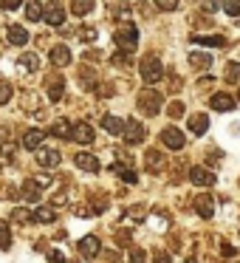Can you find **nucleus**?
Returning a JSON list of instances; mask_svg holds the SVG:
<instances>
[{
    "label": "nucleus",
    "instance_id": "obj_1",
    "mask_svg": "<svg viewBox=\"0 0 240 263\" xmlns=\"http://www.w3.org/2000/svg\"><path fill=\"white\" fill-rule=\"evenodd\" d=\"M113 40H116V46H119L122 51H133V48H136V43H138V29L133 23H125V26H119V29H116Z\"/></svg>",
    "mask_w": 240,
    "mask_h": 263
},
{
    "label": "nucleus",
    "instance_id": "obj_2",
    "mask_svg": "<svg viewBox=\"0 0 240 263\" xmlns=\"http://www.w3.org/2000/svg\"><path fill=\"white\" fill-rule=\"evenodd\" d=\"M138 110L147 116H158L161 110V93L153 91V88H144L142 93H138Z\"/></svg>",
    "mask_w": 240,
    "mask_h": 263
},
{
    "label": "nucleus",
    "instance_id": "obj_3",
    "mask_svg": "<svg viewBox=\"0 0 240 263\" xmlns=\"http://www.w3.org/2000/svg\"><path fill=\"white\" fill-rule=\"evenodd\" d=\"M164 77V65H161L158 57H144L142 60V80L147 85H155V82Z\"/></svg>",
    "mask_w": 240,
    "mask_h": 263
},
{
    "label": "nucleus",
    "instance_id": "obj_4",
    "mask_svg": "<svg viewBox=\"0 0 240 263\" xmlns=\"http://www.w3.org/2000/svg\"><path fill=\"white\" fill-rule=\"evenodd\" d=\"M119 136H125L127 144H142L144 142V125H142V122H136V119H125Z\"/></svg>",
    "mask_w": 240,
    "mask_h": 263
},
{
    "label": "nucleus",
    "instance_id": "obj_5",
    "mask_svg": "<svg viewBox=\"0 0 240 263\" xmlns=\"http://www.w3.org/2000/svg\"><path fill=\"white\" fill-rule=\"evenodd\" d=\"M43 20H46L48 26H54V29H59V26L65 23V9L59 6V0L46 3V9H43Z\"/></svg>",
    "mask_w": 240,
    "mask_h": 263
},
{
    "label": "nucleus",
    "instance_id": "obj_6",
    "mask_svg": "<svg viewBox=\"0 0 240 263\" xmlns=\"http://www.w3.org/2000/svg\"><path fill=\"white\" fill-rule=\"evenodd\" d=\"M37 164L40 167H46V170H51V167H57L59 161H63V156H59V150H54V147H37Z\"/></svg>",
    "mask_w": 240,
    "mask_h": 263
},
{
    "label": "nucleus",
    "instance_id": "obj_7",
    "mask_svg": "<svg viewBox=\"0 0 240 263\" xmlns=\"http://www.w3.org/2000/svg\"><path fill=\"white\" fill-rule=\"evenodd\" d=\"M189 181H192L195 187H212L217 178L209 167H192V170H189Z\"/></svg>",
    "mask_w": 240,
    "mask_h": 263
},
{
    "label": "nucleus",
    "instance_id": "obj_8",
    "mask_svg": "<svg viewBox=\"0 0 240 263\" xmlns=\"http://www.w3.org/2000/svg\"><path fill=\"white\" fill-rule=\"evenodd\" d=\"M68 139H74V142H79V144H91L96 136H93V127L88 125V122H76V125H71Z\"/></svg>",
    "mask_w": 240,
    "mask_h": 263
},
{
    "label": "nucleus",
    "instance_id": "obj_9",
    "mask_svg": "<svg viewBox=\"0 0 240 263\" xmlns=\"http://www.w3.org/2000/svg\"><path fill=\"white\" fill-rule=\"evenodd\" d=\"M99 249H102V243H99L96 235H85V238L79 240V255L85 257V260H91V257L99 255Z\"/></svg>",
    "mask_w": 240,
    "mask_h": 263
},
{
    "label": "nucleus",
    "instance_id": "obj_10",
    "mask_svg": "<svg viewBox=\"0 0 240 263\" xmlns=\"http://www.w3.org/2000/svg\"><path fill=\"white\" fill-rule=\"evenodd\" d=\"M161 142H164L170 150H181L184 144H187V139H184V133L178 130V127H167V130L161 133Z\"/></svg>",
    "mask_w": 240,
    "mask_h": 263
},
{
    "label": "nucleus",
    "instance_id": "obj_11",
    "mask_svg": "<svg viewBox=\"0 0 240 263\" xmlns=\"http://www.w3.org/2000/svg\"><path fill=\"white\" fill-rule=\"evenodd\" d=\"M48 60H51L54 68H65V65H71V48L68 46H54L51 54H48Z\"/></svg>",
    "mask_w": 240,
    "mask_h": 263
},
{
    "label": "nucleus",
    "instance_id": "obj_12",
    "mask_svg": "<svg viewBox=\"0 0 240 263\" xmlns=\"http://www.w3.org/2000/svg\"><path fill=\"white\" fill-rule=\"evenodd\" d=\"M209 105H212V110H221V114H229V110H234V97H229V93H212V99H209Z\"/></svg>",
    "mask_w": 240,
    "mask_h": 263
},
{
    "label": "nucleus",
    "instance_id": "obj_13",
    "mask_svg": "<svg viewBox=\"0 0 240 263\" xmlns=\"http://www.w3.org/2000/svg\"><path fill=\"white\" fill-rule=\"evenodd\" d=\"M74 164L85 173H99V159L93 153H76L74 156Z\"/></svg>",
    "mask_w": 240,
    "mask_h": 263
},
{
    "label": "nucleus",
    "instance_id": "obj_14",
    "mask_svg": "<svg viewBox=\"0 0 240 263\" xmlns=\"http://www.w3.org/2000/svg\"><path fill=\"white\" fill-rule=\"evenodd\" d=\"M43 139H46V133L37 130V127H29V130L23 133V147L26 150H37L43 144Z\"/></svg>",
    "mask_w": 240,
    "mask_h": 263
},
{
    "label": "nucleus",
    "instance_id": "obj_15",
    "mask_svg": "<svg viewBox=\"0 0 240 263\" xmlns=\"http://www.w3.org/2000/svg\"><path fill=\"white\" fill-rule=\"evenodd\" d=\"M189 130H192L195 136H204V133L209 130V116L206 114H192L189 116Z\"/></svg>",
    "mask_w": 240,
    "mask_h": 263
},
{
    "label": "nucleus",
    "instance_id": "obj_16",
    "mask_svg": "<svg viewBox=\"0 0 240 263\" xmlns=\"http://www.w3.org/2000/svg\"><path fill=\"white\" fill-rule=\"evenodd\" d=\"M195 212H198L201 218H212V212H215L212 195H198V198H195Z\"/></svg>",
    "mask_w": 240,
    "mask_h": 263
},
{
    "label": "nucleus",
    "instance_id": "obj_17",
    "mask_svg": "<svg viewBox=\"0 0 240 263\" xmlns=\"http://www.w3.org/2000/svg\"><path fill=\"white\" fill-rule=\"evenodd\" d=\"M6 37H9L12 46H26V43H29V31H26L23 26H9Z\"/></svg>",
    "mask_w": 240,
    "mask_h": 263
},
{
    "label": "nucleus",
    "instance_id": "obj_18",
    "mask_svg": "<svg viewBox=\"0 0 240 263\" xmlns=\"http://www.w3.org/2000/svg\"><path fill=\"white\" fill-rule=\"evenodd\" d=\"M63 91H65V80L63 77H51V80H48V99H51V102H59V99H63Z\"/></svg>",
    "mask_w": 240,
    "mask_h": 263
},
{
    "label": "nucleus",
    "instance_id": "obj_19",
    "mask_svg": "<svg viewBox=\"0 0 240 263\" xmlns=\"http://www.w3.org/2000/svg\"><path fill=\"white\" fill-rule=\"evenodd\" d=\"M54 218H57V212L51 206H37V210H31V221H37V223H51Z\"/></svg>",
    "mask_w": 240,
    "mask_h": 263
},
{
    "label": "nucleus",
    "instance_id": "obj_20",
    "mask_svg": "<svg viewBox=\"0 0 240 263\" xmlns=\"http://www.w3.org/2000/svg\"><path fill=\"white\" fill-rule=\"evenodd\" d=\"M122 125H125V122H122L119 116H113V114L102 116V127L110 133V136H119V133H122Z\"/></svg>",
    "mask_w": 240,
    "mask_h": 263
},
{
    "label": "nucleus",
    "instance_id": "obj_21",
    "mask_svg": "<svg viewBox=\"0 0 240 263\" xmlns=\"http://www.w3.org/2000/svg\"><path fill=\"white\" fill-rule=\"evenodd\" d=\"M189 63H192L195 68L206 71V68H212V54H206V51H192V54H189Z\"/></svg>",
    "mask_w": 240,
    "mask_h": 263
},
{
    "label": "nucleus",
    "instance_id": "obj_22",
    "mask_svg": "<svg viewBox=\"0 0 240 263\" xmlns=\"http://www.w3.org/2000/svg\"><path fill=\"white\" fill-rule=\"evenodd\" d=\"M23 198L29 201V204H40V187L34 184V178H29V181L23 184Z\"/></svg>",
    "mask_w": 240,
    "mask_h": 263
},
{
    "label": "nucleus",
    "instance_id": "obj_23",
    "mask_svg": "<svg viewBox=\"0 0 240 263\" xmlns=\"http://www.w3.org/2000/svg\"><path fill=\"white\" fill-rule=\"evenodd\" d=\"M71 12L76 17H85V14L93 12V0H71Z\"/></svg>",
    "mask_w": 240,
    "mask_h": 263
},
{
    "label": "nucleus",
    "instance_id": "obj_24",
    "mask_svg": "<svg viewBox=\"0 0 240 263\" xmlns=\"http://www.w3.org/2000/svg\"><path fill=\"white\" fill-rule=\"evenodd\" d=\"M113 173H116V176H119L125 184H136V181H138L136 170H130V167H125V164H113Z\"/></svg>",
    "mask_w": 240,
    "mask_h": 263
},
{
    "label": "nucleus",
    "instance_id": "obj_25",
    "mask_svg": "<svg viewBox=\"0 0 240 263\" xmlns=\"http://www.w3.org/2000/svg\"><path fill=\"white\" fill-rule=\"evenodd\" d=\"M17 63L23 65L26 71H37V68H40V57H37V54H31V51L20 54V60H17Z\"/></svg>",
    "mask_w": 240,
    "mask_h": 263
},
{
    "label": "nucleus",
    "instance_id": "obj_26",
    "mask_svg": "<svg viewBox=\"0 0 240 263\" xmlns=\"http://www.w3.org/2000/svg\"><path fill=\"white\" fill-rule=\"evenodd\" d=\"M26 17H29L31 23H37V20H43V6L37 3V0H29V3H26Z\"/></svg>",
    "mask_w": 240,
    "mask_h": 263
},
{
    "label": "nucleus",
    "instance_id": "obj_27",
    "mask_svg": "<svg viewBox=\"0 0 240 263\" xmlns=\"http://www.w3.org/2000/svg\"><path fill=\"white\" fill-rule=\"evenodd\" d=\"M144 159H147V170L150 173H158L161 170V159H164V156H161L158 150H147V156H144Z\"/></svg>",
    "mask_w": 240,
    "mask_h": 263
},
{
    "label": "nucleus",
    "instance_id": "obj_28",
    "mask_svg": "<svg viewBox=\"0 0 240 263\" xmlns=\"http://www.w3.org/2000/svg\"><path fill=\"white\" fill-rule=\"evenodd\" d=\"M51 133H54V136H59V139H68V136H71V125H68L65 119H57V122L51 125Z\"/></svg>",
    "mask_w": 240,
    "mask_h": 263
},
{
    "label": "nucleus",
    "instance_id": "obj_29",
    "mask_svg": "<svg viewBox=\"0 0 240 263\" xmlns=\"http://www.w3.org/2000/svg\"><path fill=\"white\" fill-rule=\"evenodd\" d=\"M12 221L14 223H31V210H26V206H14V210H12Z\"/></svg>",
    "mask_w": 240,
    "mask_h": 263
},
{
    "label": "nucleus",
    "instance_id": "obj_30",
    "mask_svg": "<svg viewBox=\"0 0 240 263\" xmlns=\"http://www.w3.org/2000/svg\"><path fill=\"white\" fill-rule=\"evenodd\" d=\"M223 77H226V82H240V63H226Z\"/></svg>",
    "mask_w": 240,
    "mask_h": 263
},
{
    "label": "nucleus",
    "instance_id": "obj_31",
    "mask_svg": "<svg viewBox=\"0 0 240 263\" xmlns=\"http://www.w3.org/2000/svg\"><path fill=\"white\" fill-rule=\"evenodd\" d=\"M192 43H198V46H226V40H223L221 34H215V37H192Z\"/></svg>",
    "mask_w": 240,
    "mask_h": 263
},
{
    "label": "nucleus",
    "instance_id": "obj_32",
    "mask_svg": "<svg viewBox=\"0 0 240 263\" xmlns=\"http://www.w3.org/2000/svg\"><path fill=\"white\" fill-rule=\"evenodd\" d=\"M9 246H12V229L0 223V249H9Z\"/></svg>",
    "mask_w": 240,
    "mask_h": 263
},
{
    "label": "nucleus",
    "instance_id": "obj_33",
    "mask_svg": "<svg viewBox=\"0 0 240 263\" xmlns=\"http://www.w3.org/2000/svg\"><path fill=\"white\" fill-rule=\"evenodd\" d=\"M6 102H12V82L0 80V105H6Z\"/></svg>",
    "mask_w": 240,
    "mask_h": 263
},
{
    "label": "nucleus",
    "instance_id": "obj_34",
    "mask_svg": "<svg viewBox=\"0 0 240 263\" xmlns=\"http://www.w3.org/2000/svg\"><path fill=\"white\" fill-rule=\"evenodd\" d=\"M221 9H226V14L237 17L240 14V0H221Z\"/></svg>",
    "mask_w": 240,
    "mask_h": 263
},
{
    "label": "nucleus",
    "instance_id": "obj_35",
    "mask_svg": "<svg viewBox=\"0 0 240 263\" xmlns=\"http://www.w3.org/2000/svg\"><path fill=\"white\" fill-rule=\"evenodd\" d=\"M79 82L85 88H93V82H96V74H93L91 68H82V74H79Z\"/></svg>",
    "mask_w": 240,
    "mask_h": 263
},
{
    "label": "nucleus",
    "instance_id": "obj_36",
    "mask_svg": "<svg viewBox=\"0 0 240 263\" xmlns=\"http://www.w3.org/2000/svg\"><path fill=\"white\" fill-rule=\"evenodd\" d=\"M155 9H161V12H175L178 9V0H153Z\"/></svg>",
    "mask_w": 240,
    "mask_h": 263
},
{
    "label": "nucleus",
    "instance_id": "obj_37",
    "mask_svg": "<svg viewBox=\"0 0 240 263\" xmlns=\"http://www.w3.org/2000/svg\"><path fill=\"white\" fill-rule=\"evenodd\" d=\"M201 9H204L206 14H215L217 9H221V0H201Z\"/></svg>",
    "mask_w": 240,
    "mask_h": 263
},
{
    "label": "nucleus",
    "instance_id": "obj_38",
    "mask_svg": "<svg viewBox=\"0 0 240 263\" xmlns=\"http://www.w3.org/2000/svg\"><path fill=\"white\" fill-rule=\"evenodd\" d=\"M12 161H14V147L6 144V147L0 150V164H12Z\"/></svg>",
    "mask_w": 240,
    "mask_h": 263
},
{
    "label": "nucleus",
    "instance_id": "obj_39",
    "mask_svg": "<svg viewBox=\"0 0 240 263\" xmlns=\"http://www.w3.org/2000/svg\"><path fill=\"white\" fill-rule=\"evenodd\" d=\"M184 110H187V108H184V102H178V99H175V102H170V116H172V119H178Z\"/></svg>",
    "mask_w": 240,
    "mask_h": 263
},
{
    "label": "nucleus",
    "instance_id": "obj_40",
    "mask_svg": "<svg viewBox=\"0 0 240 263\" xmlns=\"http://www.w3.org/2000/svg\"><path fill=\"white\" fill-rule=\"evenodd\" d=\"M79 40L82 43H93V40H96V29H82L79 31Z\"/></svg>",
    "mask_w": 240,
    "mask_h": 263
},
{
    "label": "nucleus",
    "instance_id": "obj_41",
    "mask_svg": "<svg viewBox=\"0 0 240 263\" xmlns=\"http://www.w3.org/2000/svg\"><path fill=\"white\" fill-rule=\"evenodd\" d=\"M20 3H23V0H0V9H6V12H14V9H20Z\"/></svg>",
    "mask_w": 240,
    "mask_h": 263
},
{
    "label": "nucleus",
    "instance_id": "obj_42",
    "mask_svg": "<svg viewBox=\"0 0 240 263\" xmlns=\"http://www.w3.org/2000/svg\"><path fill=\"white\" fill-rule=\"evenodd\" d=\"M130 263H147L144 252H142V249H130Z\"/></svg>",
    "mask_w": 240,
    "mask_h": 263
},
{
    "label": "nucleus",
    "instance_id": "obj_43",
    "mask_svg": "<svg viewBox=\"0 0 240 263\" xmlns=\"http://www.w3.org/2000/svg\"><path fill=\"white\" fill-rule=\"evenodd\" d=\"M48 260H51V263H65V255L59 249H51V252H48Z\"/></svg>",
    "mask_w": 240,
    "mask_h": 263
},
{
    "label": "nucleus",
    "instance_id": "obj_44",
    "mask_svg": "<svg viewBox=\"0 0 240 263\" xmlns=\"http://www.w3.org/2000/svg\"><path fill=\"white\" fill-rule=\"evenodd\" d=\"M153 263H170V255H167L164 249H158V252L153 255Z\"/></svg>",
    "mask_w": 240,
    "mask_h": 263
},
{
    "label": "nucleus",
    "instance_id": "obj_45",
    "mask_svg": "<svg viewBox=\"0 0 240 263\" xmlns=\"http://www.w3.org/2000/svg\"><path fill=\"white\" fill-rule=\"evenodd\" d=\"M34 181H37V187H40V190H46V187H51V178H48V176H37V178H34Z\"/></svg>",
    "mask_w": 240,
    "mask_h": 263
},
{
    "label": "nucleus",
    "instance_id": "obj_46",
    "mask_svg": "<svg viewBox=\"0 0 240 263\" xmlns=\"http://www.w3.org/2000/svg\"><path fill=\"white\" fill-rule=\"evenodd\" d=\"M113 63H116V65H130V57H127V54H116Z\"/></svg>",
    "mask_w": 240,
    "mask_h": 263
},
{
    "label": "nucleus",
    "instance_id": "obj_47",
    "mask_svg": "<svg viewBox=\"0 0 240 263\" xmlns=\"http://www.w3.org/2000/svg\"><path fill=\"white\" fill-rule=\"evenodd\" d=\"M223 255H226V257H234V255H237V249H234V246H229V243H223Z\"/></svg>",
    "mask_w": 240,
    "mask_h": 263
},
{
    "label": "nucleus",
    "instance_id": "obj_48",
    "mask_svg": "<svg viewBox=\"0 0 240 263\" xmlns=\"http://www.w3.org/2000/svg\"><path fill=\"white\" fill-rule=\"evenodd\" d=\"M237 99H240V91H237Z\"/></svg>",
    "mask_w": 240,
    "mask_h": 263
}]
</instances>
